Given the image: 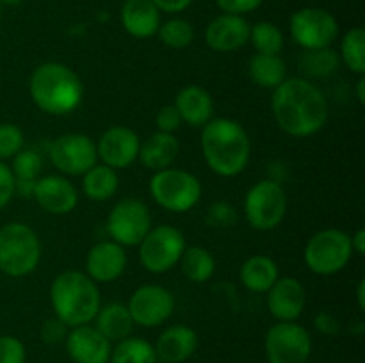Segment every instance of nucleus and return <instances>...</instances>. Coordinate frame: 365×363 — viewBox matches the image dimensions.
Returning <instances> with one entry per match:
<instances>
[{"label":"nucleus","instance_id":"1","mask_svg":"<svg viewBox=\"0 0 365 363\" xmlns=\"http://www.w3.org/2000/svg\"><path fill=\"white\" fill-rule=\"evenodd\" d=\"M274 121L292 137H309L327 125L328 102L319 88L309 78H285L271 96Z\"/></svg>","mask_w":365,"mask_h":363},{"label":"nucleus","instance_id":"2","mask_svg":"<svg viewBox=\"0 0 365 363\" xmlns=\"http://www.w3.org/2000/svg\"><path fill=\"white\" fill-rule=\"evenodd\" d=\"M202 153L207 166L225 178L237 177L252 157V141L239 121L217 117L203 125Z\"/></svg>","mask_w":365,"mask_h":363},{"label":"nucleus","instance_id":"3","mask_svg":"<svg viewBox=\"0 0 365 363\" xmlns=\"http://www.w3.org/2000/svg\"><path fill=\"white\" fill-rule=\"evenodd\" d=\"M32 102L43 112L64 116L78 107L84 95L81 77L61 63H45L32 71L29 82Z\"/></svg>","mask_w":365,"mask_h":363},{"label":"nucleus","instance_id":"4","mask_svg":"<svg viewBox=\"0 0 365 363\" xmlns=\"http://www.w3.org/2000/svg\"><path fill=\"white\" fill-rule=\"evenodd\" d=\"M50 302L61 322L77 327L95 320L100 310V290L88 274L66 270L52 281Z\"/></svg>","mask_w":365,"mask_h":363},{"label":"nucleus","instance_id":"5","mask_svg":"<svg viewBox=\"0 0 365 363\" xmlns=\"http://www.w3.org/2000/svg\"><path fill=\"white\" fill-rule=\"evenodd\" d=\"M41 260V242L29 224L7 223L0 228V270L11 278L31 274Z\"/></svg>","mask_w":365,"mask_h":363},{"label":"nucleus","instance_id":"6","mask_svg":"<svg viewBox=\"0 0 365 363\" xmlns=\"http://www.w3.org/2000/svg\"><path fill=\"white\" fill-rule=\"evenodd\" d=\"M150 194L159 206L175 214L189 212L202 198V184L192 173L177 167L155 171L150 180Z\"/></svg>","mask_w":365,"mask_h":363},{"label":"nucleus","instance_id":"7","mask_svg":"<svg viewBox=\"0 0 365 363\" xmlns=\"http://www.w3.org/2000/svg\"><path fill=\"white\" fill-rule=\"evenodd\" d=\"M351 255V237L337 228H327L309 238L303 260L314 274L331 276L348 265Z\"/></svg>","mask_w":365,"mask_h":363},{"label":"nucleus","instance_id":"8","mask_svg":"<svg viewBox=\"0 0 365 363\" xmlns=\"http://www.w3.org/2000/svg\"><path fill=\"white\" fill-rule=\"evenodd\" d=\"M287 212L285 189L274 180H260L248 191L245 216L250 226L260 231L274 230Z\"/></svg>","mask_w":365,"mask_h":363},{"label":"nucleus","instance_id":"9","mask_svg":"<svg viewBox=\"0 0 365 363\" xmlns=\"http://www.w3.org/2000/svg\"><path fill=\"white\" fill-rule=\"evenodd\" d=\"M184 249V233L170 224H160L152 228L141 241L139 260L148 273L163 274L180 262Z\"/></svg>","mask_w":365,"mask_h":363},{"label":"nucleus","instance_id":"10","mask_svg":"<svg viewBox=\"0 0 365 363\" xmlns=\"http://www.w3.org/2000/svg\"><path fill=\"white\" fill-rule=\"evenodd\" d=\"M150 230L152 214L146 203L138 198L120 199L107 217V231L110 238L123 248L141 244Z\"/></svg>","mask_w":365,"mask_h":363},{"label":"nucleus","instance_id":"11","mask_svg":"<svg viewBox=\"0 0 365 363\" xmlns=\"http://www.w3.org/2000/svg\"><path fill=\"white\" fill-rule=\"evenodd\" d=\"M291 36L303 50L327 48L339 36V23L321 7H303L291 16Z\"/></svg>","mask_w":365,"mask_h":363},{"label":"nucleus","instance_id":"12","mask_svg":"<svg viewBox=\"0 0 365 363\" xmlns=\"http://www.w3.org/2000/svg\"><path fill=\"white\" fill-rule=\"evenodd\" d=\"M312 352L309 331L292 322H278L266 335V356L269 363H307Z\"/></svg>","mask_w":365,"mask_h":363},{"label":"nucleus","instance_id":"13","mask_svg":"<svg viewBox=\"0 0 365 363\" xmlns=\"http://www.w3.org/2000/svg\"><path fill=\"white\" fill-rule=\"evenodd\" d=\"M50 160L64 174L81 177L98 160L96 144L86 134H64L50 144Z\"/></svg>","mask_w":365,"mask_h":363},{"label":"nucleus","instance_id":"14","mask_svg":"<svg viewBox=\"0 0 365 363\" xmlns=\"http://www.w3.org/2000/svg\"><path fill=\"white\" fill-rule=\"evenodd\" d=\"M127 308L134 324L155 327L171 317L175 310V298L160 285H143L130 295Z\"/></svg>","mask_w":365,"mask_h":363},{"label":"nucleus","instance_id":"15","mask_svg":"<svg viewBox=\"0 0 365 363\" xmlns=\"http://www.w3.org/2000/svg\"><path fill=\"white\" fill-rule=\"evenodd\" d=\"M139 146H141L139 135L132 128L114 125L100 135L96 142V153L106 166L113 169H123L138 159Z\"/></svg>","mask_w":365,"mask_h":363},{"label":"nucleus","instance_id":"16","mask_svg":"<svg viewBox=\"0 0 365 363\" xmlns=\"http://www.w3.org/2000/svg\"><path fill=\"white\" fill-rule=\"evenodd\" d=\"M307 290L302 281L292 276L278 278L267 290V308L278 322H292L303 313Z\"/></svg>","mask_w":365,"mask_h":363},{"label":"nucleus","instance_id":"17","mask_svg":"<svg viewBox=\"0 0 365 363\" xmlns=\"http://www.w3.org/2000/svg\"><path fill=\"white\" fill-rule=\"evenodd\" d=\"M127 262L128 258L123 246L114 241H102L89 249L86 270L95 283H110L125 273Z\"/></svg>","mask_w":365,"mask_h":363},{"label":"nucleus","instance_id":"18","mask_svg":"<svg viewBox=\"0 0 365 363\" xmlns=\"http://www.w3.org/2000/svg\"><path fill=\"white\" fill-rule=\"evenodd\" d=\"M32 196L45 212L53 214V216L70 214L78 203V192L75 185L57 174L39 178L32 189Z\"/></svg>","mask_w":365,"mask_h":363},{"label":"nucleus","instance_id":"19","mask_svg":"<svg viewBox=\"0 0 365 363\" xmlns=\"http://www.w3.org/2000/svg\"><path fill=\"white\" fill-rule=\"evenodd\" d=\"M66 351L75 363H109L113 349L96 327L82 324L66 335Z\"/></svg>","mask_w":365,"mask_h":363},{"label":"nucleus","instance_id":"20","mask_svg":"<svg viewBox=\"0 0 365 363\" xmlns=\"http://www.w3.org/2000/svg\"><path fill=\"white\" fill-rule=\"evenodd\" d=\"M248 21L237 14H220L205 28V41L214 52H235L250 41Z\"/></svg>","mask_w":365,"mask_h":363},{"label":"nucleus","instance_id":"21","mask_svg":"<svg viewBox=\"0 0 365 363\" xmlns=\"http://www.w3.org/2000/svg\"><path fill=\"white\" fill-rule=\"evenodd\" d=\"M198 347V335L192 327L175 324L160 333L155 344V354L166 363H182L191 358Z\"/></svg>","mask_w":365,"mask_h":363},{"label":"nucleus","instance_id":"22","mask_svg":"<svg viewBox=\"0 0 365 363\" xmlns=\"http://www.w3.org/2000/svg\"><path fill=\"white\" fill-rule=\"evenodd\" d=\"M121 25L134 38H152L160 27V11L152 0H125L121 7Z\"/></svg>","mask_w":365,"mask_h":363},{"label":"nucleus","instance_id":"23","mask_svg":"<svg viewBox=\"0 0 365 363\" xmlns=\"http://www.w3.org/2000/svg\"><path fill=\"white\" fill-rule=\"evenodd\" d=\"M175 109L180 114L182 121L191 127H203L212 120L214 102L212 96L202 85H185L175 98Z\"/></svg>","mask_w":365,"mask_h":363},{"label":"nucleus","instance_id":"24","mask_svg":"<svg viewBox=\"0 0 365 363\" xmlns=\"http://www.w3.org/2000/svg\"><path fill=\"white\" fill-rule=\"evenodd\" d=\"M178 153H180L178 139L173 134L157 130L145 142H141L138 159L141 160L146 169L160 171L170 167L177 160Z\"/></svg>","mask_w":365,"mask_h":363},{"label":"nucleus","instance_id":"25","mask_svg":"<svg viewBox=\"0 0 365 363\" xmlns=\"http://www.w3.org/2000/svg\"><path fill=\"white\" fill-rule=\"evenodd\" d=\"M95 319V327L109 342H120L130 337L132 327H134V320H132L127 305H121V302H109L103 308L100 306Z\"/></svg>","mask_w":365,"mask_h":363},{"label":"nucleus","instance_id":"26","mask_svg":"<svg viewBox=\"0 0 365 363\" xmlns=\"http://www.w3.org/2000/svg\"><path fill=\"white\" fill-rule=\"evenodd\" d=\"M241 281L248 290L267 292L280 278L278 265L266 255H253L241 265Z\"/></svg>","mask_w":365,"mask_h":363},{"label":"nucleus","instance_id":"27","mask_svg":"<svg viewBox=\"0 0 365 363\" xmlns=\"http://www.w3.org/2000/svg\"><path fill=\"white\" fill-rule=\"evenodd\" d=\"M248 73L259 88L274 89L287 78V66L280 56L255 53L250 59Z\"/></svg>","mask_w":365,"mask_h":363},{"label":"nucleus","instance_id":"28","mask_svg":"<svg viewBox=\"0 0 365 363\" xmlns=\"http://www.w3.org/2000/svg\"><path fill=\"white\" fill-rule=\"evenodd\" d=\"M82 177H84L82 189L91 201H107L116 194L120 182H118L116 169L113 167L106 166V164H95Z\"/></svg>","mask_w":365,"mask_h":363},{"label":"nucleus","instance_id":"29","mask_svg":"<svg viewBox=\"0 0 365 363\" xmlns=\"http://www.w3.org/2000/svg\"><path fill=\"white\" fill-rule=\"evenodd\" d=\"M339 53L331 46L327 48L303 50L298 59V68L305 77L303 78H327L339 70Z\"/></svg>","mask_w":365,"mask_h":363},{"label":"nucleus","instance_id":"30","mask_svg":"<svg viewBox=\"0 0 365 363\" xmlns=\"http://www.w3.org/2000/svg\"><path fill=\"white\" fill-rule=\"evenodd\" d=\"M41 157L32 149H21L13 157V171L14 185H16V192L21 196H32V189H34L36 182L39 180V173H41Z\"/></svg>","mask_w":365,"mask_h":363},{"label":"nucleus","instance_id":"31","mask_svg":"<svg viewBox=\"0 0 365 363\" xmlns=\"http://www.w3.org/2000/svg\"><path fill=\"white\" fill-rule=\"evenodd\" d=\"M178 263H180L184 276L189 281H195V283L209 281L212 278L214 270H216V260L210 255L209 249L202 248V246L185 248Z\"/></svg>","mask_w":365,"mask_h":363},{"label":"nucleus","instance_id":"32","mask_svg":"<svg viewBox=\"0 0 365 363\" xmlns=\"http://www.w3.org/2000/svg\"><path fill=\"white\" fill-rule=\"evenodd\" d=\"M110 363H155V347L145 338L127 337L110 351Z\"/></svg>","mask_w":365,"mask_h":363},{"label":"nucleus","instance_id":"33","mask_svg":"<svg viewBox=\"0 0 365 363\" xmlns=\"http://www.w3.org/2000/svg\"><path fill=\"white\" fill-rule=\"evenodd\" d=\"M341 57L353 73L365 75V31L362 27L346 32L341 43Z\"/></svg>","mask_w":365,"mask_h":363},{"label":"nucleus","instance_id":"34","mask_svg":"<svg viewBox=\"0 0 365 363\" xmlns=\"http://www.w3.org/2000/svg\"><path fill=\"white\" fill-rule=\"evenodd\" d=\"M250 39H252L257 53L278 56L284 48V34L271 21H259V23L253 25L252 32H250Z\"/></svg>","mask_w":365,"mask_h":363},{"label":"nucleus","instance_id":"35","mask_svg":"<svg viewBox=\"0 0 365 363\" xmlns=\"http://www.w3.org/2000/svg\"><path fill=\"white\" fill-rule=\"evenodd\" d=\"M157 34H159L160 41L170 48H185L195 39V28L187 20L171 18L166 23H160Z\"/></svg>","mask_w":365,"mask_h":363},{"label":"nucleus","instance_id":"36","mask_svg":"<svg viewBox=\"0 0 365 363\" xmlns=\"http://www.w3.org/2000/svg\"><path fill=\"white\" fill-rule=\"evenodd\" d=\"M24 132L14 123H0V160L13 159L24 149Z\"/></svg>","mask_w":365,"mask_h":363},{"label":"nucleus","instance_id":"37","mask_svg":"<svg viewBox=\"0 0 365 363\" xmlns=\"http://www.w3.org/2000/svg\"><path fill=\"white\" fill-rule=\"evenodd\" d=\"M0 363H25V347L16 337H0Z\"/></svg>","mask_w":365,"mask_h":363},{"label":"nucleus","instance_id":"38","mask_svg":"<svg viewBox=\"0 0 365 363\" xmlns=\"http://www.w3.org/2000/svg\"><path fill=\"white\" fill-rule=\"evenodd\" d=\"M235 219H237V216H235L234 206L225 201L214 203L209 209V214H207V221L212 226H232Z\"/></svg>","mask_w":365,"mask_h":363},{"label":"nucleus","instance_id":"39","mask_svg":"<svg viewBox=\"0 0 365 363\" xmlns=\"http://www.w3.org/2000/svg\"><path fill=\"white\" fill-rule=\"evenodd\" d=\"M182 117L175 105H164L160 107L159 112L155 116V125L159 132H166V134H173L175 130L180 128Z\"/></svg>","mask_w":365,"mask_h":363},{"label":"nucleus","instance_id":"40","mask_svg":"<svg viewBox=\"0 0 365 363\" xmlns=\"http://www.w3.org/2000/svg\"><path fill=\"white\" fill-rule=\"evenodd\" d=\"M14 192H16V185H14L13 171L4 160H0V210L9 205Z\"/></svg>","mask_w":365,"mask_h":363},{"label":"nucleus","instance_id":"41","mask_svg":"<svg viewBox=\"0 0 365 363\" xmlns=\"http://www.w3.org/2000/svg\"><path fill=\"white\" fill-rule=\"evenodd\" d=\"M264 0H216L217 7L227 14H237L242 16L246 13L259 9Z\"/></svg>","mask_w":365,"mask_h":363},{"label":"nucleus","instance_id":"42","mask_svg":"<svg viewBox=\"0 0 365 363\" xmlns=\"http://www.w3.org/2000/svg\"><path fill=\"white\" fill-rule=\"evenodd\" d=\"M66 330L68 326L64 322H61L59 319H50L43 324L41 327V338L46 344H59V342L66 340Z\"/></svg>","mask_w":365,"mask_h":363},{"label":"nucleus","instance_id":"43","mask_svg":"<svg viewBox=\"0 0 365 363\" xmlns=\"http://www.w3.org/2000/svg\"><path fill=\"white\" fill-rule=\"evenodd\" d=\"M153 4L157 6V9L164 11V13H182V11L187 9L191 6L192 0H152Z\"/></svg>","mask_w":365,"mask_h":363},{"label":"nucleus","instance_id":"44","mask_svg":"<svg viewBox=\"0 0 365 363\" xmlns=\"http://www.w3.org/2000/svg\"><path fill=\"white\" fill-rule=\"evenodd\" d=\"M316 327L321 333L334 335L339 331V322L330 315V313H319V315L316 317Z\"/></svg>","mask_w":365,"mask_h":363},{"label":"nucleus","instance_id":"45","mask_svg":"<svg viewBox=\"0 0 365 363\" xmlns=\"http://www.w3.org/2000/svg\"><path fill=\"white\" fill-rule=\"evenodd\" d=\"M351 249H353V253H356V255H360V256L365 255V230L364 228L356 230V233L351 237Z\"/></svg>","mask_w":365,"mask_h":363},{"label":"nucleus","instance_id":"46","mask_svg":"<svg viewBox=\"0 0 365 363\" xmlns=\"http://www.w3.org/2000/svg\"><path fill=\"white\" fill-rule=\"evenodd\" d=\"M356 301H359L360 312H365V280L359 281V287H356Z\"/></svg>","mask_w":365,"mask_h":363},{"label":"nucleus","instance_id":"47","mask_svg":"<svg viewBox=\"0 0 365 363\" xmlns=\"http://www.w3.org/2000/svg\"><path fill=\"white\" fill-rule=\"evenodd\" d=\"M356 98H359V102L365 103V77L364 75H360V78L356 80Z\"/></svg>","mask_w":365,"mask_h":363},{"label":"nucleus","instance_id":"48","mask_svg":"<svg viewBox=\"0 0 365 363\" xmlns=\"http://www.w3.org/2000/svg\"><path fill=\"white\" fill-rule=\"evenodd\" d=\"M21 0H0V4H7V6H16Z\"/></svg>","mask_w":365,"mask_h":363},{"label":"nucleus","instance_id":"49","mask_svg":"<svg viewBox=\"0 0 365 363\" xmlns=\"http://www.w3.org/2000/svg\"><path fill=\"white\" fill-rule=\"evenodd\" d=\"M0 16H2V9H0Z\"/></svg>","mask_w":365,"mask_h":363}]
</instances>
